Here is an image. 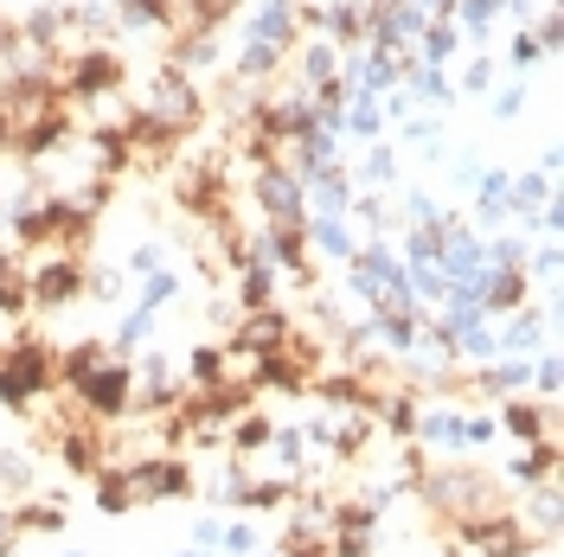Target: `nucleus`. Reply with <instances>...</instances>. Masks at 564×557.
<instances>
[{
  "mask_svg": "<svg viewBox=\"0 0 564 557\" xmlns=\"http://www.w3.org/2000/svg\"><path fill=\"white\" fill-rule=\"evenodd\" d=\"M65 391H70V404H77L84 417H97V423H116V417L135 411V372H129L122 359H109V352H97Z\"/></svg>",
  "mask_w": 564,
  "mask_h": 557,
  "instance_id": "nucleus-1",
  "label": "nucleus"
},
{
  "mask_svg": "<svg viewBox=\"0 0 564 557\" xmlns=\"http://www.w3.org/2000/svg\"><path fill=\"white\" fill-rule=\"evenodd\" d=\"M33 308V288H26V263L0 256V314H26Z\"/></svg>",
  "mask_w": 564,
  "mask_h": 557,
  "instance_id": "nucleus-4",
  "label": "nucleus"
},
{
  "mask_svg": "<svg viewBox=\"0 0 564 557\" xmlns=\"http://www.w3.org/2000/svg\"><path fill=\"white\" fill-rule=\"evenodd\" d=\"M295 493H289V481H238V506H263V513H276V506H289Z\"/></svg>",
  "mask_w": 564,
  "mask_h": 557,
  "instance_id": "nucleus-5",
  "label": "nucleus"
},
{
  "mask_svg": "<svg viewBox=\"0 0 564 557\" xmlns=\"http://www.w3.org/2000/svg\"><path fill=\"white\" fill-rule=\"evenodd\" d=\"M26 288H33V308H70L84 295V256L45 250L33 270H26Z\"/></svg>",
  "mask_w": 564,
  "mask_h": 557,
  "instance_id": "nucleus-2",
  "label": "nucleus"
},
{
  "mask_svg": "<svg viewBox=\"0 0 564 557\" xmlns=\"http://www.w3.org/2000/svg\"><path fill=\"white\" fill-rule=\"evenodd\" d=\"M282 557H334V538L327 532H308V525H289V538H282Z\"/></svg>",
  "mask_w": 564,
  "mask_h": 557,
  "instance_id": "nucleus-6",
  "label": "nucleus"
},
{
  "mask_svg": "<svg viewBox=\"0 0 564 557\" xmlns=\"http://www.w3.org/2000/svg\"><path fill=\"white\" fill-rule=\"evenodd\" d=\"M7 525H13V538H20V532H65V500H58V493L26 500V506L7 513Z\"/></svg>",
  "mask_w": 564,
  "mask_h": 557,
  "instance_id": "nucleus-3",
  "label": "nucleus"
}]
</instances>
